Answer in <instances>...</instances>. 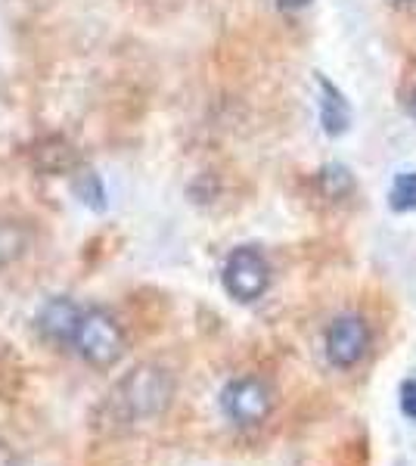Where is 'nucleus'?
<instances>
[{"mask_svg": "<svg viewBox=\"0 0 416 466\" xmlns=\"http://www.w3.org/2000/svg\"><path fill=\"white\" fill-rule=\"evenodd\" d=\"M171 395H174V382L168 373L162 367L143 364L118 380V386L106 398V408H109L116 420H122V423H137V420L162 413L171 404Z\"/></svg>", "mask_w": 416, "mask_h": 466, "instance_id": "nucleus-1", "label": "nucleus"}, {"mask_svg": "<svg viewBox=\"0 0 416 466\" xmlns=\"http://www.w3.org/2000/svg\"><path fill=\"white\" fill-rule=\"evenodd\" d=\"M72 345L78 349V355L90 360L96 367H109L122 358L125 351V333L118 327V320L112 314L100 311V308H90L81 314L78 333H75Z\"/></svg>", "mask_w": 416, "mask_h": 466, "instance_id": "nucleus-2", "label": "nucleus"}, {"mask_svg": "<svg viewBox=\"0 0 416 466\" xmlns=\"http://www.w3.org/2000/svg\"><path fill=\"white\" fill-rule=\"evenodd\" d=\"M224 289L230 299L237 302H255L268 292V283H270V268L264 261V255L252 246H243L227 258L224 265Z\"/></svg>", "mask_w": 416, "mask_h": 466, "instance_id": "nucleus-3", "label": "nucleus"}, {"mask_svg": "<svg viewBox=\"0 0 416 466\" xmlns=\"http://www.w3.org/2000/svg\"><path fill=\"white\" fill-rule=\"evenodd\" d=\"M270 404H274L270 389L255 377L233 380L221 392V408L227 413V420H233V423H239V426L261 423L270 413Z\"/></svg>", "mask_w": 416, "mask_h": 466, "instance_id": "nucleus-4", "label": "nucleus"}, {"mask_svg": "<svg viewBox=\"0 0 416 466\" xmlns=\"http://www.w3.org/2000/svg\"><path fill=\"white\" fill-rule=\"evenodd\" d=\"M370 333L367 323L354 314L348 318L332 320V327L327 329V358L332 367H354L367 351Z\"/></svg>", "mask_w": 416, "mask_h": 466, "instance_id": "nucleus-5", "label": "nucleus"}, {"mask_svg": "<svg viewBox=\"0 0 416 466\" xmlns=\"http://www.w3.org/2000/svg\"><path fill=\"white\" fill-rule=\"evenodd\" d=\"M81 314L85 311H81L72 299L56 296L41 308V314H37V329H41L50 342H72L75 333H78Z\"/></svg>", "mask_w": 416, "mask_h": 466, "instance_id": "nucleus-6", "label": "nucleus"}, {"mask_svg": "<svg viewBox=\"0 0 416 466\" xmlns=\"http://www.w3.org/2000/svg\"><path fill=\"white\" fill-rule=\"evenodd\" d=\"M320 85V122H323V131L327 134H342L348 122H351V112H348V103L342 100L336 87L330 85L327 78H317Z\"/></svg>", "mask_w": 416, "mask_h": 466, "instance_id": "nucleus-7", "label": "nucleus"}, {"mask_svg": "<svg viewBox=\"0 0 416 466\" xmlns=\"http://www.w3.org/2000/svg\"><path fill=\"white\" fill-rule=\"evenodd\" d=\"M72 190L85 206H90L94 212H103L106 208V190H103V180L100 175H94L90 168H81L78 175L72 180Z\"/></svg>", "mask_w": 416, "mask_h": 466, "instance_id": "nucleus-8", "label": "nucleus"}, {"mask_svg": "<svg viewBox=\"0 0 416 466\" xmlns=\"http://www.w3.org/2000/svg\"><path fill=\"white\" fill-rule=\"evenodd\" d=\"M389 206L395 212H411L416 208V171H404V175L395 177L389 190Z\"/></svg>", "mask_w": 416, "mask_h": 466, "instance_id": "nucleus-9", "label": "nucleus"}, {"mask_svg": "<svg viewBox=\"0 0 416 466\" xmlns=\"http://www.w3.org/2000/svg\"><path fill=\"white\" fill-rule=\"evenodd\" d=\"M320 180H323V187H327V193H330L332 199L342 197V193L351 190V177H348V171H345V168H323Z\"/></svg>", "mask_w": 416, "mask_h": 466, "instance_id": "nucleus-10", "label": "nucleus"}, {"mask_svg": "<svg viewBox=\"0 0 416 466\" xmlns=\"http://www.w3.org/2000/svg\"><path fill=\"white\" fill-rule=\"evenodd\" d=\"M401 408L411 420H416V380H407L404 386H401Z\"/></svg>", "mask_w": 416, "mask_h": 466, "instance_id": "nucleus-11", "label": "nucleus"}, {"mask_svg": "<svg viewBox=\"0 0 416 466\" xmlns=\"http://www.w3.org/2000/svg\"><path fill=\"white\" fill-rule=\"evenodd\" d=\"M279 6H286V10H299V6H305V4H311V0H277Z\"/></svg>", "mask_w": 416, "mask_h": 466, "instance_id": "nucleus-12", "label": "nucleus"}, {"mask_svg": "<svg viewBox=\"0 0 416 466\" xmlns=\"http://www.w3.org/2000/svg\"><path fill=\"white\" fill-rule=\"evenodd\" d=\"M411 112H413V118H416V90H413V100H411Z\"/></svg>", "mask_w": 416, "mask_h": 466, "instance_id": "nucleus-13", "label": "nucleus"}]
</instances>
